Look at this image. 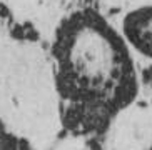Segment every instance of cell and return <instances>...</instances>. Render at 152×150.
I'll return each instance as SVG.
<instances>
[{
	"instance_id": "1",
	"label": "cell",
	"mask_w": 152,
	"mask_h": 150,
	"mask_svg": "<svg viewBox=\"0 0 152 150\" xmlns=\"http://www.w3.org/2000/svg\"><path fill=\"white\" fill-rule=\"evenodd\" d=\"M62 65L87 90H107L122 72L117 47L99 27L82 25L64 47Z\"/></svg>"
},
{
	"instance_id": "2",
	"label": "cell",
	"mask_w": 152,
	"mask_h": 150,
	"mask_svg": "<svg viewBox=\"0 0 152 150\" xmlns=\"http://www.w3.org/2000/svg\"><path fill=\"white\" fill-rule=\"evenodd\" d=\"M127 30L139 49L152 53V12L130 18V25Z\"/></svg>"
}]
</instances>
